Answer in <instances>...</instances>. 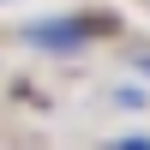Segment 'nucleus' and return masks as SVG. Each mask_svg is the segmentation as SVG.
<instances>
[{"instance_id":"1","label":"nucleus","mask_w":150,"mask_h":150,"mask_svg":"<svg viewBox=\"0 0 150 150\" xmlns=\"http://www.w3.org/2000/svg\"><path fill=\"white\" fill-rule=\"evenodd\" d=\"M24 36H30L36 48H60V54H72V48H78L84 36H90V24H84V18H60V24L48 18V24H30Z\"/></svg>"},{"instance_id":"2","label":"nucleus","mask_w":150,"mask_h":150,"mask_svg":"<svg viewBox=\"0 0 150 150\" xmlns=\"http://www.w3.org/2000/svg\"><path fill=\"white\" fill-rule=\"evenodd\" d=\"M108 150H150V138H114Z\"/></svg>"},{"instance_id":"3","label":"nucleus","mask_w":150,"mask_h":150,"mask_svg":"<svg viewBox=\"0 0 150 150\" xmlns=\"http://www.w3.org/2000/svg\"><path fill=\"white\" fill-rule=\"evenodd\" d=\"M138 72H144V78H150V54H144V60H138Z\"/></svg>"}]
</instances>
